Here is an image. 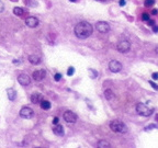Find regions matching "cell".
I'll return each instance as SVG.
<instances>
[{
    "mask_svg": "<svg viewBox=\"0 0 158 148\" xmlns=\"http://www.w3.org/2000/svg\"><path fill=\"white\" fill-rule=\"evenodd\" d=\"M18 82L21 86H23V87H27V86H29L31 84V79H30V77L27 74H20L18 76Z\"/></svg>",
    "mask_w": 158,
    "mask_h": 148,
    "instance_id": "obj_9",
    "label": "cell"
},
{
    "mask_svg": "<svg viewBox=\"0 0 158 148\" xmlns=\"http://www.w3.org/2000/svg\"><path fill=\"white\" fill-rule=\"evenodd\" d=\"M34 115V111L29 106H23L20 110V116L23 119H32Z\"/></svg>",
    "mask_w": 158,
    "mask_h": 148,
    "instance_id": "obj_8",
    "label": "cell"
},
{
    "mask_svg": "<svg viewBox=\"0 0 158 148\" xmlns=\"http://www.w3.org/2000/svg\"><path fill=\"white\" fill-rule=\"evenodd\" d=\"M54 79H55V80H56V81H59V80H60V79H62V75H60V74H55V76H54Z\"/></svg>",
    "mask_w": 158,
    "mask_h": 148,
    "instance_id": "obj_25",
    "label": "cell"
},
{
    "mask_svg": "<svg viewBox=\"0 0 158 148\" xmlns=\"http://www.w3.org/2000/svg\"><path fill=\"white\" fill-rule=\"evenodd\" d=\"M110 128L111 131H113L114 133H121V134H124L127 132V126L123 123L122 121L120 120H114L110 123Z\"/></svg>",
    "mask_w": 158,
    "mask_h": 148,
    "instance_id": "obj_2",
    "label": "cell"
},
{
    "mask_svg": "<svg viewBox=\"0 0 158 148\" xmlns=\"http://www.w3.org/2000/svg\"><path fill=\"white\" fill-rule=\"evenodd\" d=\"M88 72H89V75H90V78H92V79H97L98 76H99L98 71L92 69V68H89V69H88Z\"/></svg>",
    "mask_w": 158,
    "mask_h": 148,
    "instance_id": "obj_19",
    "label": "cell"
},
{
    "mask_svg": "<svg viewBox=\"0 0 158 148\" xmlns=\"http://www.w3.org/2000/svg\"><path fill=\"white\" fill-rule=\"evenodd\" d=\"M28 60H29L32 65H39V64H41V62H42L41 57L37 56V55H30V56L28 57Z\"/></svg>",
    "mask_w": 158,
    "mask_h": 148,
    "instance_id": "obj_13",
    "label": "cell"
},
{
    "mask_svg": "<svg viewBox=\"0 0 158 148\" xmlns=\"http://www.w3.org/2000/svg\"><path fill=\"white\" fill-rule=\"evenodd\" d=\"M100 1H107V0H100Z\"/></svg>",
    "mask_w": 158,
    "mask_h": 148,
    "instance_id": "obj_37",
    "label": "cell"
},
{
    "mask_svg": "<svg viewBox=\"0 0 158 148\" xmlns=\"http://www.w3.org/2000/svg\"><path fill=\"white\" fill-rule=\"evenodd\" d=\"M104 97H106L107 100L111 101L112 99H114V92L112 91L111 89H107V90L104 91Z\"/></svg>",
    "mask_w": 158,
    "mask_h": 148,
    "instance_id": "obj_17",
    "label": "cell"
},
{
    "mask_svg": "<svg viewBox=\"0 0 158 148\" xmlns=\"http://www.w3.org/2000/svg\"><path fill=\"white\" fill-rule=\"evenodd\" d=\"M144 5H145V7H147V8L153 7V6L155 5V0H145Z\"/></svg>",
    "mask_w": 158,
    "mask_h": 148,
    "instance_id": "obj_21",
    "label": "cell"
},
{
    "mask_svg": "<svg viewBox=\"0 0 158 148\" xmlns=\"http://www.w3.org/2000/svg\"><path fill=\"white\" fill-rule=\"evenodd\" d=\"M63 119H64L66 123L74 124L77 121V114L75 112H72V111H65L64 114H63Z\"/></svg>",
    "mask_w": 158,
    "mask_h": 148,
    "instance_id": "obj_5",
    "label": "cell"
},
{
    "mask_svg": "<svg viewBox=\"0 0 158 148\" xmlns=\"http://www.w3.org/2000/svg\"><path fill=\"white\" fill-rule=\"evenodd\" d=\"M41 100H42V96H41L40 93H33V94L31 96V102H32L33 104L40 103Z\"/></svg>",
    "mask_w": 158,
    "mask_h": 148,
    "instance_id": "obj_14",
    "label": "cell"
},
{
    "mask_svg": "<svg viewBox=\"0 0 158 148\" xmlns=\"http://www.w3.org/2000/svg\"><path fill=\"white\" fill-rule=\"evenodd\" d=\"M58 122H59V119H58V117H54V119H53V124L56 125V124H58Z\"/></svg>",
    "mask_w": 158,
    "mask_h": 148,
    "instance_id": "obj_30",
    "label": "cell"
},
{
    "mask_svg": "<svg viewBox=\"0 0 158 148\" xmlns=\"http://www.w3.org/2000/svg\"><path fill=\"white\" fill-rule=\"evenodd\" d=\"M116 49L120 52V53H127L129 49H131V43L127 40H121L119 41L116 44Z\"/></svg>",
    "mask_w": 158,
    "mask_h": 148,
    "instance_id": "obj_4",
    "label": "cell"
},
{
    "mask_svg": "<svg viewBox=\"0 0 158 148\" xmlns=\"http://www.w3.org/2000/svg\"><path fill=\"white\" fill-rule=\"evenodd\" d=\"M124 5H125V0H120V6H121V7H123Z\"/></svg>",
    "mask_w": 158,
    "mask_h": 148,
    "instance_id": "obj_32",
    "label": "cell"
},
{
    "mask_svg": "<svg viewBox=\"0 0 158 148\" xmlns=\"http://www.w3.org/2000/svg\"><path fill=\"white\" fill-rule=\"evenodd\" d=\"M109 70L111 71V72H120V71L122 70V64L120 63V62H118V60H111L110 63H109Z\"/></svg>",
    "mask_w": 158,
    "mask_h": 148,
    "instance_id": "obj_7",
    "label": "cell"
},
{
    "mask_svg": "<svg viewBox=\"0 0 158 148\" xmlns=\"http://www.w3.org/2000/svg\"><path fill=\"white\" fill-rule=\"evenodd\" d=\"M53 133L55 135H57V136H63L65 134V131H64V127L63 125H60V124H56L55 126L53 127Z\"/></svg>",
    "mask_w": 158,
    "mask_h": 148,
    "instance_id": "obj_12",
    "label": "cell"
},
{
    "mask_svg": "<svg viewBox=\"0 0 158 148\" xmlns=\"http://www.w3.org/2000/svg\"><path fill=\"white\" fill-rule=\"evenodd\" d=\"M69 1H72V2H75V1H76V0H69Z\"/></svg>",
    "mask_w": 158,
    "mask_h": 148,
    "instance_id": "obj_35",
    "label": "cell"
},
{
    "mask_svg": "<svg viewBox=\"0 0 158 148\" xmlns=\"http://www.w3.org/2000/svg\"><path fill=\"white\" fill-rule=\"evenodd\" d=\"M151 79L153 80H158V72H153L151 74Z\"/></svg>",
    "mask_w": 158,
    "mask_h": 148,
    "instance_id": "obj_26",
    "label": "cell"
},
{
    "mask_svg": "<svg viewBox=\"0 0 158 148\" xmlns=\"http://www.w3.org/2000/svg\"><path fill=\"white\" fill-rule=\"evenodd\" d=\"M3 10H5V5H3V2L0 0V13H1Z\"/></svg>",
    "mask_w": 158,
    "mask_h": 148,
    "instance_id": "obj_28",
    "label": "cell"
},
{
    "mask_svg": "<svg viewBox=\"0 0 158 148\" xmlns=\"http://www.w3.org/2000/svg\"><path fill=\"white\" fill-rule=\"evenodd\" d=\"M153 32H154V33H157L158 32V27L157 25H153Z\"/></svg>",
    "mask_w": 158,
    "mask_h": 148,
    "instance_id": "obj_31",
    "label": "cell"
},
{
    "mask_svg": "<svg viewBox=\"0 0 158 148\" xmlns=\"http://www.w3.org/2000/svg\"><path fill=\"white\" fill-rule=\"evenodd\" d=\"M7 92H8V98H9V100L15 101V98H17V91H15V89L10 88V89H8L7 90Z\"/></svg>",
    "mask_w": 158,
    "mask_h": 148,
    "instance_id": "obj_15",
    "label": "cell"
},
{
    "mask_svg": "<svg viewBox=\"0 0 158 148\" xmlns=\"http://www.w3.org/2000/svg\"><path fill=\"white\" fill-rule=\"evenodd\" d=\"M148 25H149V27H153V25H155V21H154V20H151V19H149V20H148Z\"/></svg>",
    "mask_w": 158,
    "mask_h": 148,
    "instance_id": "obj_29",
    "label": "cell"
},
{
    "mask_svg": "<svg viewBox=\"0 0 158 148\" xmlns=\"http://www.w3.org/2000/svg\"><path fill=\"white\" fill-rule=\"evenodd\" d=\"M74 72H75V68H74V67H69L68 70H67V75H68V76H72Z\"/></svg>",
    "mask_w": 158,
    "mask_h": 148,
    "instance_id": "obj_23",
    "label": "cell"
},
{
    "mask_svg": "<svg viewBox=\"0 0 158 148\" xmlns=\"http://www.w3.org/2000/svg\"><path fill=\"white\" fill-rule=\"evenodd\" d=\"M40 106H41V108H42L43 110H50L52 104H50V101H47V100H41Z\"/></svg>",
    "mask_w": 158,
    "mask_h": 148,
    "instance_id": "obj_16",
    "label": "cell"
},
{
    "mask_svg": "<svg viewBox=\"0 0 158 148\" xmlns=\"http://www.w3.org/2000/svg\"><path fill=\"white\" fill-rule=\"evenodd\" d=\"M96 28H97V31H99L100 33L106 34V33H108L109 31H110V24L106 21H99L97 22Z\"/></svg>",
    "mask_w": 158,
    "mask_h": 148,
    "instance_id": "obj_6",
    "label": "cell"
},
{
    "mask_svg": "<svg viewBox=\"0 0 158 148\" xmlns=\"http://www.w3.org/2000/svg\"><path fill=\"white\" fill-rule=\"evenodd\" d=\"M11 1H13V2H15V1H18V0H11Z\"/></svg>",
    "mask_w": 158,
    "mask_h": 148,
    "instance_id": "obj_36",
    "label": "cell"
},
{
    "mask_svg": "<svg viewBox=\"0 0 158 148\" xmlns=\"http://www.w3.org/2000/svg\"><path fill=\"white\" fill-rule=\"evenodd\" d=\"M151 18H149V14L148 13H143L142 14V20L143 21H148Z\"/></svg>",
    "mask_w": 158,
    "mask_h": 148,
    "instance_id": "obj_22",
    "label": "cell"
},
{
    "mask_svg": "<svg viewBox=\"0 0 158 148\" xmlns=\"http://www.w3.org/2000/svg\"><path fill=\"white\" fill-rule=\"evenodd\" d=\"M136 112L142 116H149L154 112V109L149 108L145 103H138L136 106Z\"/></svg>",
    "mask_w": 158,
    "mask_h": 148,
    "instance_id": "obj_3",
    "label": "cell"
},
{
    "mask_svg": "<svg viewBox=\"0 0 158 148\" xmlns=\"http://www.w3.org/2000/svg\"><path fill=\"white\" fill-rule=\"evenodd\" d=\"M149 85H151V87L155 89V90H158V85H156V84H155L153 80H151V81H149Z\"/></svg>",
    "mask_w": 158,
    "mask_h": 148,
    "instance_id": "obj_24",
    "label": "cell"
},
{
    "mask_svg": "<svg viewBox=\"0 0 158 148\" xmlns=\"http://www.w3.org/2000/svg\"><path fill=\"white\" fill-rule=\"evenodd\" d=\"M155 50H156V53L158 54V46H156V48H155Z\"/></svg>",
    "mask_w": 158,
    "mask_h": 148,
    "instance_id": "obj_34",
    "label": "cell"
},
{
    "mask_svg": "<svg viewBox=\"0 0 158 148\" xmlns=\"http://www.w3.org/2000/svg\"><path fill=\"white\" fill-rule=\"evenodd\" d=\"M157 10H153V11H151V14H157Z\"/></svg>",
    "mask_w": 158,
    "mask_h": 148,
    "instance_id": "obj_33",
    "label": "cell"
},
{
    "mask_svg": "<svg viewBox=\"0 0 158 148\" xmlns=\"http://www.w3.org/2000/svg\"><path fill=\"white\" fill-rule=\"evenodd\" d=\"M45 75H46V72H45L44 69H37V70L33 71L32 77H33V79L35 81H42L44 78H45Z\"/></svg>",
    "mask_w": 158,
    "mask_h": 148,
    "instance_id": "obj_10",
    "label": "cell"
},
{
    "mask_svg": "<svg viewBox=\"0 0 158 148\" xmlns=\"http://www.w3.org/2000/svg\"><path fill=\"white\" fill-rule=\"evenodd\" d=\"M39 23H40V21H39V19L35 18V17H29L25 20V24L29 28H36L39 25Z\"/></svg>",
    "mask_w": 158,
    "mask_h": 148,
    "instance_id": "obj_11",
    "label": "cell"
},
{
    "mask_svg": "<svg viewBox=\"0 0 158 148\" xmlns=\"http://www.w3.org/2000/svg\"><path fill=\"white\" fill-rule=\"evenodd\" d=\"M13 13L15 15H18V17H21V15H23V10L20 7H15L13 9Z\"/></svg>",
    "mask_w": 158,
    "mask_h": 148,
    "instance_id": "obj_20",
    "label": "cell"
},
{
    "mask_svg": "<svg viewBox=\"0 0 158 148\" xmlns=\"http://www.w3.org/2000/svg\"><path fill=\"white\" fill-rule=\"evenodd\" d=\"M92 31H94L92 25L87 21L79 22V23L76 24V27H75V29H74L75 35L77 36L78 38H81V40L88 38L89 36L92 34Z\"/></svg>",
    "mask_w": 158,
    "mask_h": 148,
    "instance_id": "obj_1",
    "label": "cell"
},
{
    "mask_svg": "<svg viewBox=\"0 0 158 148\" xmlns=\"http://www.w3.org/2000/svg\"><path fill=\"white\" fill-rule=\"evenodd\" d=\"M98 147L99 148H110L111 147V145H110V143L107 141L106 139H101V141H98Z\"/></svg>",
    "mask_w": 158,
    "mask_h": 148,
    "instance_id": "obj_18",
    "label": "cell"
},
{
    "mask_svg": "<svg viewBox=\"0 0 158 148\" xmlns=\"http://www.w3.org/2000/svg\"><path fill=\"white\" fill-rule=\"evenodd\" d=\"M156 127H157V125H155V124H151V125H148V126L145 127V129H146V131H149L151 128H156Z\"/></svg>",
    "mask_w": 158,
    "mask_h": 148,
    "instance_id": "obj_27",
    "label": "cell"
}]
</instances>
